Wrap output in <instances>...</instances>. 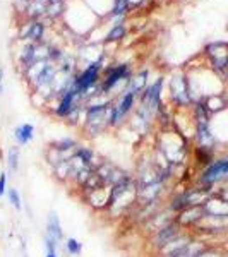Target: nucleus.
Wrapping results in <instances>:
<instances>
[{
  "label": "nucleus",
  "mask_w": 228,
  "mask_h": 257,
  "mask_svg": "<svg viewBox=\"0 0 228 257\" xmlns=\"http://www.w3.org/2000/svg\"><path fill=\"white\" fill-rule=\"evenodd\" d=\"M158 151L163 155V158L172 165H187V158L190 155L189 151V141L185 136H182L177 131H167L158 138Z\"/></svg>",
  "instance_id": "f257e3e1"
},
{
  "label": "nucleus",
  "mask_w": 228,
  "mask_h": 257,
  "mask_svg": "<svg viewBox=\"0 0 228 257\" xmlns=\"http://www.w3.org/2000/svg\"><path fill=\"white\" fill-rule=\"evenodd\" d=\"M194 184L211 190L213 194L221 185H228V153L216 155V158L211 161L209 165H206L204 168L199 170Z\"/></svg>",
  "instance_id": "f03ea898"
},
{
  "label": "nucleus",
  "mask_w": 228,
  "mask_h": 257,
  "mask_svg": "<svg viewBox=\"0 0 228 257\" xmlns=\"http://www.w3.org/2000/svg\"><path fill=\"white\" fill-rule=\"evenodd\" d=\"M139 96L131 91H124L120 94V98L117 101L111 105V111H110V127L115 128V127H120L124 122L127 120V117L131 115L132 108L136 105V99Z\"/></svg>",
  "instance_id": "7ed1b4c3"
},
{
  "label": "nucleus",
  "mask_w": 228,
  "mask_h": 257,
  "mask_svg": "<svg viewBox=\"0 0 228 257\" xmlns=\"http://www.w3.org/2000/svg\"><path fill=\"white\" fill-rule=\"evenodd\" d=\"M182 231H185V230L179 225V221L173 218L170 223H167L165 226H161L160 230L155 231V233H151V237H149V247L158 254L161 248L167 247L172 240H175Z\"/></svg>",
  "instance_id": "20e7f679"
},
{
  "label": "nucleus",
  "mask_w": 228,
  "mask_h": 257,
  "mask_svg": "<svg viewBox=\"0 0 228 257\" xmlns=\"http://www.w3.org/2000/svg\"><path fill=\"white\" fill-rule=\"evenodd\" d=\"M101 67H103L101 60H96V62H91L81 74H76L74 88H76L77 93L82 96V99H84L86 91H89L91 88H94V86L99 84V70H101Z\"/></svg>",
  "instance_id": "39448f33"
},
{
  "label": "nucleus",
  "mask_w": 228,
  "mask_h": 257,
  "mask_svg": "<svg viewBox=\"0 0 228 257\" xmlns=\"http://www.w3.org/2000/svg\"><path fill=\"white\" fill-rule=\"evenodd\" d=\"M161 93H163V77H158L139 94V105L146 106L149 111L156 115L161 108Z\"/></svg>",
  "instance_id": "423d86ee"
},
{
  "label": "nucleus",
  "mask_w": 228,
  "mask_h": 257,
  "mask_svg": "<svg viewBox=\"0 0 228 257\" xmlns=\"http://www.w3.org/2000/svg\"><path fill=\"white\" fill-rule=\"evenodd\" d=\"M131 81V69L129 65L126 64H120V65H115V67H111L106 70V76L105 79L101 81V91L105 94L111 93L120 82H124V84H129Z\"/></svg>",
  "instance_id": "0eeeda50"
},
{
  "label": "nucleus",
  "mask_w": 228,
  "mask_h": 257,
  "mask_svg": "<svg viewBox=\"0 0 228 257\" xmlns=\"http://www.w3.org/2000/svg\"><path fill=\"white\" fill-rule=\"evenodd\" d=\"M170 93H172V99L179 108H187L192 105L189 96V86L187 79L184 76H173L170 79Z\"/></svg>",
  "instance_id": "6e6552de"
},
{
  "label": "nucleus",
  "mask_w": 228,
  "mask_h": 257,
  "mask_svg": "<svg viewBox=\"0 0 228 257\" xmlns=\"http://www.w3.org/2000/svg\"><path fill=\"white\" fill-rule=\"evenodd\" d=\"M202 218H204V208H202V206H190V208L184 209L182 213H179L175 216L179 225L184 228V230H189V231H192Z\"/></svg>",
  "instance_id": "1a4fd4ad"
},
{
  "label": "nucleus",
  "mask_w": 228,
  "mask_h": 257,
  "mask_svg": "<svg viewBox=\"0 0 228 257\" xmlns=\"http://www.w3.org/2000/svg\"><path fill=\"white\" fill-rule=\"evenodd\" d=\"M206 216H216V218H228V201L221 199L218 194L208 197V201L202 204Z\"/></svg>",
  "instance_id": "9d476101"
},
{
  "label": "nucleus",
  "mask_w": 228,
  "mask_h": 257,
  "mask_svg": "<svg viewBox=\"0 0 228 257\" xmlns=\"http://www.w3.org/2000/svg\"><path fill=\"white\" fill-rule=\"evenodd\" d=\"M82 197H84V201L88 202L94 211H105V209H108L110 187L105 185V187L93 190V192L86 194V196H82Z\"/></svg>",
  "instance_id": "9b49d317"
},
{
  "label": "nucleus",
  "mask_w": 228,
  "mask_h": 257,
  "mask_svg": "<svg viewBox=\"0 0 228 257\" xmlns=\"http://www.w3.org/2000/svg\"><path fill=\"white\" fill-rule=\"evenodd\" d=\"M45 235L55 238L59 243H62L65 240L64 228H62L60 218H59V214H57L55 209H50L48 214H47V221H45Z\"/></svg>",
  "instance_id": "f8f14e48"
},
{
  "label": "nucleus",
  "mask_w": 228,
  "mask_h": 257,
  "mask_svg": "<svg viewBox=\"0 0 228 257\" xmlns=\"http://www.w3.org/2000/svg\"><path fill=\"white\" fill-rule=\"evenodd\" d=\"M14 141L19 148L28 146L33 139H35V125L33 123H21L14 128Z\"/></svg>",
  "instance_id": "ddd939ff"
},
{
  "label": "nucleus",
  "mask_w": 228,
  "mask_h": 257,
  "mask_svg": "<svg viewBox=\"0 0 228 257\" xmlns=\"http://www.w3.org/2000/svg\"><path fill=\"white\" fill-rule=\"evenodd\" d=\"M21 151L18 144H12V146L7 149V155H6V165H7V175H16L19 172L21 167V161H19Z\"/></svg>",
  "instance_id": "4468645a"
},
{
  "label": "nucleus",
  "mask_w": 228,
  "mask_h": 257,
  "mask_svg": "<svg viewBox=\"0 0 228 257\" xmlns=\"http://www.w3.org/2000/svg\"><path fill=\"white\" fill-rule=\"evenodd\" d=\"M148 76H149L148 70H143V72H139L138 76L131 77V81H129V84H127L126 91H131V93H134V94H138V96H139V94L148 88Z\"/></svg>",
  "instance_id": "2eb2a0df"
},
{
  "label": "nucleus",
  "mask_w": 228,
  "mask_h": 257,
  "mask_svg": "<svg viewBox=\"0 0 228 257\" xmlns=\"http://www.w3.org/2000/svg\"><path fill=\"white\" fill-rule=\"evenodd\" d=\"M74 156H77L82 163L86 165V167H93L96 168L99 165V161H96V153L93 151L91 148L88 146H77L76 153H74Z\"/></svg>",
  "instance_id": "dca6fc26"
},
{
  "label": "nucleus",
  "mask_w": 228,
  "mask_h": 257,
  "mask_svg": "<svg viewBox=\"0 0 228 257\" xmlns=\"http://www.w3.org/2000/svg\"><path fill=\"white\" fill-rule=\"evenodd\" d=\"M50 146L59 149V151L65 153V155H69V156H74V153H76L79 143H77V139H74V138H62L59 141H53Z\"/></svg>",
  "instance_id": "f3484780"
},
{
  "label": "nucleus",
  "mask_w": 228,
  "mask_h": 257,
  "mask_svg": "<svg viewBox=\"0 0 228 257\" xmlns=\"http://www.w3.org/2000/svg\"><path fill=\"white\" fill-rule=\"evenodd\" d=\"M201 101L204 103V106H206V110L209 111V115L218 113V111H221L226 106V101L221 94H211V96H206L204 99H201Z\"/></svg>",
  "instance_id": "a211bd4d"
},
{
  "label": "nucleus",
  "mask_w": 228,
  "mask_h": 257,
  "mask_svg": "<svg viewBox=\"0 0 228 257\" xmlns=\"http://www.w3.org/2000/svg\"><path fill=\"white\" fill-rule=\"evenodd\" d=\"M62 248L70 257H79L82 254V242H79V240L74 237H67L62 242Z\"/></svg>",
  "instance_id": "6ab92c4d"
},
{
  "label": "nucleus",
  "mask_w": 228,
  "mask_h": 257,
  "mask_svg": "<svg viewBox=\"0 0 228 257\" xmlns=\"http://www.w3.org/2000/svg\"><path fill=\"white\" fill-rule=\"evenodd\" d=\"M7 201L9 204L14 208L16 211H23V197H21V192L16 187H9L7 189V194H6Z\"/></svg>",
  "instance_id": "aec40b11"
},
{
  "label": "nucleus",
  "mask_w": 228,
  "mask_h": 257,
  "mask_svg": "<svg viewBox=\"0 0 228 257\" xmlns=\"http://www.w3.org/2000/svg\"><path fill=\"white\" fill-rule=\"evenodd\" d=\"M35 53H36L35 45H26V47L23 48V53H21V65H23L24 70L35 62Z\"/></svg>",
  "instance_id": "412c9836"
},
{
  "label": "nucleus",
  "mask_w": 228,
  "mask_h": 257,
  "mask_svg": "<svg viewBox=\"0 0 228 257\" xmlns=\"http://www.w3.org/2000/svg\"><path fill=\"white\" fill-rule=\"evenodd\" d=\"M197 257H228V254L225 252V248L218 245H208Z\"/></svg>",
  "instance_id": "4be33fe9"
},
{
  "label": "nucleus",
  "mask_w": 228,
  "mask_h": 257,
  "mask_svg": "<svg viewBox=\"0 0 228 257\" xmlns=\"http://www.w3.org/2000/svg\"><path fill=\"white\" fill-rule=\"evenodd\" d=\"M43 24L41 23H33L31 24V30H30V36L28 38L33 40V41H40L41 36H43Z\"/></svg>",
  "instance_id": "5701e85b"
},
{
  "label": "nucleus",
  "mask_w": 228,
  "mask_h": 257,
  "mask_svg": "<svg viewBox=\"0 0 228 257\" xmlns=\"http://www.w3.org/2000/svg\"><path fill=\"white\" fill-rule=\"evenodd\" d=\"M43 243H45V250L47 252H57V254H59V248L62 243L57 242L55 238L48 237V235H43Z\"/></svg>",
  "instance_id": "b1692460"
},
{
  "label": "nucleus",
  "mask_w": 228,
  "mask_h": 257,
  "mask_svg": "<svg viewBox=\"0 0 228 257\" xmlns=\"http://www.w3.org/2000/svg\"><path fill=\"white\" fill-rule=\"evenodd\" d=\"M127 6H129V2H127V0H115V6H113V11H111V14H113V16L124 14L126 9H127Z\"/></svg>",
  "instance_id": "393cba45"
},
{
  "label": "nucleus",
  "mask_w": 228,
  "mask_h": 257,
  "mask_svg": "<svg viewBox=\"0 0 228 257\" xmlns=\"http://www.w3.org/2000/svg\"><path fill=\"white\" fill-rule=\"evenodd\" d=\"M126 35V30H124V26H115L113 30H111L110 33H108V41H115V40H120L122 36Z\"/></svg>",
  "instance_id": "a878e982"
},
{
  "label": "nucleus",
  "mask_w": 228,
  "mask_h": 257,
  "mask_svg": "<svg viewBox=\"0 0 228 257\" xmlns=\"http://www.w3.org/2000/svg\"><path fill=\"white\" fill-rule=\"evenodd\" d=\"M7 178H9V175H7L6 172H2L0 173V199L2 197H6V194H7Z\"/></svg>",
  "instance_id": "bb28decb"
},
{
  "label": "nucleus",
  "mask_w": 228,
  "mask_h": 257,
  "mask_svg": "<svg viewBox=\"0 0 228 257\" xmlns=\"http://www.w3.org/2000/svg\"><path fill=\"white\" fill-rule=\"evenodd\" d=\"M0 94H4V69L0 67Z\"/></svg>",
  "instance_id": "cd10ccee"
},
{
  "label": "nucleus",
  "mask_w": 228,
  "mask_h": 257,
  "mask_svg": "<svg viewBox=\"0 0 228 257\" xmlns=\"http://www.w3.org/2000/svg\"><path fill=\"white\" fill-rule=\"evenodd\" d=\"M45 257H59V254H57V252H47Z\"/></svg>",
  "instance_id": "c85d7f7f"
},
{
  "label": "nucleus",
  "mask_w": 228,
  "mask_h": 257,
  "mask_svg": "<svg viewBox=\"0 0 228 257\" xmlns=\"http://www.w3.org/2000/svg\"><path fill=\"white\" fill-rule=\"evenodd\" d=\"M50 4H62V0H48Z\"/></svg>",
  "instance_id": "c756f323"
},
{
  "label": "nucleus",
  "mask_w": 228,
  "mask_h": 257,
  "mask_svg": "<svg viewBox=\"0 0 228 257\" xmlns=\"http://www.w3.org/2000/svg\"><path fill=\"white\" fill-rule=\"evenodd\" d=\"M127 2H129V4H139L141 0H127Z\"/></svg>",
  "instance_id": "7c9ffc66"
},
{
  "label": "nucleus",
  "mask_w": 228,
  "mask_h": 257,
  "mask_svg": "<svg viewBox=\"0 0 228 257\" xmlns=\"http://www.w3.org/2000/svg\"><path fill=\"white\" fill-rule=\"evenodd\" d=\"M23 257H30V254H28V250H23Z\"/></svg>",
  "instance_id": "2f4dec72"
}]
</instances>
